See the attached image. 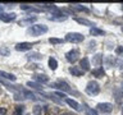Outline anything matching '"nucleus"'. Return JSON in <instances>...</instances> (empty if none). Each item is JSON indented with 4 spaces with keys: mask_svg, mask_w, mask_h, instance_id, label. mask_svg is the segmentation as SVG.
Wrapping results in <instances>:
<instances>
[{
    "mask_svg": "<svg viewBox=\"0 0 123 115\" xmlns=\"http://www.w3.org/2000/svg\"><path fill=\"white\" fill-rule=\"evenodd\" d=\"M83 40H85V36L78 32H69L65 34V41L72 42V44H78V42H82Z\"/></svg>",
    "mask_w": 123,
    "mask_h": 115,
    "instance_id": "f257e3e1",
    "label": "nucleus"
},
{
    "mask_svg": "<svg viewBox=\"0 0 123 115\" xmlns=\"http://www.w3.org/2000/svg\"><path fill=\"white\" fill-rule=\"evenodd\" d=\"M48 32V27L45 24H32L31 28L28 29V33L33 34V36H40Z\"/></svg>",
    "mask_w": 123,
    "mask_h": 115,
    "instance_id": "f03ea898",
    "label": "nucleus"
},
{
    "mask_svg": "<svg viewBox=\"0 0 123 115\" xmlns=\"http://www.w3.org/2000/svg\"><path fill=\"white\" fill-rule=\"evenodd\" d=\"M100 92V86L96 80H90L86 86V93L88 95H98Z\"/></svg>",
    "mask_w": 123,
    "mask_h": 115,
    "instance_id": "7ed1b4c3",
    "label": "nucleus"
},
{
    "mask_svg": "<svg viewBox=\"0 0 123 115\" xmlns=\"http://www.w3.org/2000/svg\"><path fill=\"white\" fill-rule=\"evenodd\" d=\"M96 107H98V110L103 114H109L113 111V105L109 102H100V104H98Z\"/></svg>",
    "mask_w": 123,
    "mask_h": 115,
    "instance_id": "20e7f679",
    "label": "nucleus"
},
{
    "mask_svg": "<svg viewBox=\"0 0 123 115\" xmlns=\"http://www.w3.org/2000/svg\"><path fill=\"white\" fill-rule=\"evenodd\" d=\"M78 56H80V50L77 49H73L71 51H68L65 54V59H67L69 63H74V61L78 60Z\"/></svg>",
    "mask_w": 123,
    "mask_h": 115,
    "instance_id": "39448f33",
    "label": "nucleus"
},
{
    "mask_svg": "<svg viewBox=\"0 0 123 115\" xmlns=\"http://www.w3.org/2000/svg\"><path fill=\"white\" fill-rule=\"evenodd\" d=\"M53 87H55V88H59V90L62 91H64V92H68V93H72V90L69 88V86L65 82H63V80H58V82L55 83H53L51 84Z\"/></svg>",
    "mask_w": 123,
    "mask_h": 115,
    "instance_id": "423d86ee",
    "label": "nucleus"
},
{
    "mask_svg": "<svg viewBox=\"0 0 123 115\" xmlns=\"http://www.w3.org/2000/svg\"><path fill=\"white\" fill-rule=\"evenodd\" d=\"M32 49V44L31 42H19L15 45V50L17 51H28Z\"/></svg>",
    "mask_w": 123,
    "mask_h": 115,
    "instance_id": "0eeeda50",
    "label": "nucleus"
},
{
    "mask_svg": "<svg viewBox=\"0 0 123 115\" xmlns=\"http://www.w3.org/2000/svg\"><path fill=\"white\" fill-rule=\"evenodd\" d=\"M15 18H17L15 13H0V21H3V22H5V23L14 21Z\"/></svg>",
    "mask_w": 123,
    "mask_h": 115,
    "instance_id": "6e6552de",
    "label": "nucleus"
},
{
    "mask_svg": "<svg viewBox=\"0 0 123 115\" xmlns=\"http://www.w3.org/2000/svg\"><path fill=\"white\" fill-rule=\"evenodd\" d=\"M90 60H88V58H82L80 61V68L82 69L83 72H87V70H90Z\"/></svg>",
    "mask_w": 123,
    "mask_h": 115,
    "instance_id": "1a4fd4ad",
    "label": "nucleus"
},
{
    "mask_svg": "<svg viewBox=\"0 0 123 115\" xmlns=\"http://www.w3.org/2000/svg\"><path fill=\"white\" fill-rule=\"evenodd\" d=\"M74 21L77 23H80V24H83V26H88V27H95V23L88 21L86 18H74Z\"/></svg>",
    "mask_w": 123,
    "mask_h": 115,
    "instance_id": "9d476101",
    "label": "nucleus"
},
{
    "mask_svg": "<svg viewBox=\"0 0 123 115\" xmlns=\"http://www.w3.org/2000/svg\"><path fill=\"white\" fill-rule=\"evenodd\" d=\"M92 74H94V77H96V78H103V77L105 75V70L103 69V67H98L96 69L92 70Z\"/></svg>",
    "mask_w": 123,
    "mask_h": 115,
    "instance_id": "9b49d317",
    "label": "nucleus"
},
{
    "mask_svg": "<svg viewBox=\"0 0 123 115\" xmlns=\"http://www.w3.org/2000/svg\"><path fill=\"white\" fill-rule=\"evenodd\" d=\"M69 72H71V74L74 75V77H80V75L83 74V70L80 67H71L69 68Z\"/></svg>",
    "mask_w": 123,
    "mask_h": 115,
    "instance_id": "f8f14e48",
    "label": "nucleus"
},
{
    "mask_svg": "<svg viewBox=\"0 0 123 115\" xmlns=\"http://www.w3.org/2000/svg\"><path fill=\"white\" fill-rule=\"evenodd\" d=\"M0 77L4 79H9V80H14L17 79V77H15L14 74H12V73H6V72H4V70H0Z\"/></svg>",
    "mask_w": 123,
    "mask_h": 115,
    "instance_id": "ddd939ff",
    "label": "nucleus"
},
{
    "mask_svg": "<svg viewBox=\"0 0 123 115\" xmlns=\"http://www.w3.org/2000/svg\"><path fill=\"white\" fill-rule=\"evenodd\" d=\"M90 33L92 34V36H104L105 34V32H104L103 29H100V28H98V27H91L90 28Z\"/></svg>",
    "mask_w": 123,
    "mask_h": 115,
    "instance_id": "4468645a",
    "label": "nucleus"
},
{
    "mask_svg": "<svg viewBox=\"0 0 123 115\" xmlns=\"http://www.w3.org/2000/svg\"><path fill=\"white\" fill-rule=\"evenodd\" d=\"M65 102H67L68 105L72 107V109H74V110H81V107H80V104L77 102L76 100H72V98H65Z\"/></svg>",
    "mask_w": 123,
    "mask_h": 115,
    "instance_id": "2eb2a0df",
    "label": "nucleus"
},
{
    "mask_svg": "<svg viewBox=\"0 0 123 115\" xmlns=\"http://www.w3.org/2000/svg\"><path fill=\"white\" fill-rule=\"evenodd\" d=\"M35 79L37 82H41V83H48L49 82V77L46 74H36L35 75Z\"/></svg>",
    "mask_w": 123,
    "mask_h": 115,
    "instance_id": "dca6fc26",
    "label": "nucleus"
},
{
    "mask_svg": "<svg viewBox=\"0 0 123 115\" xmlns=\"http://www.w3.org/2000/svg\"><path fill=\"white\" fill-rule=\"evenodd\" d=\"M71 5L72 9H74V10H78V12H86V13H88V10L86 6H82V5H80V4H69Z\"/></svg>",
    "mask_w": 123,
    "mask_h": 115,
    "instance_id": "f3484780",
    "label": "nucleus"
},
{
    "mask_svg": "<svg viewBox=\"0 0 123 115\" xmlns=\"http://www.w3.org/2000/svg\"><path fill=\"white\" fill-rule=\"evenodd\" d=\"M36 17H28V18H25V19H22V21H19V26L21 24H31V23H33V22H36Z\"/></svg>",
    "mask_w": 123,
    "mask_h": 115,
    "instance_id": "a211bd4d",
    "label": "nucleus"
},
{
    "mask_svg": "<svg viewBox=\"0 0 123 115\" xmlns=\"http://www.w3.org/2000/svg\"><path fill=\"white\" fill-rule=\"evenodd\" d=\"M21 9L22 10H28V12H40V9H37V8L35 6H31V5H27V4H21Z\"/></svg>",
    "mask_w": 123,
    "mask_h": 115,
    "instance_id": "6ab92c4d",
    "label": "nucleus"
},
{
    "mask_svg": "<svg viewBox=\"0 0 123 115\" xmlns=\"http://www.w3.org/2000/svg\"><path fill=\"white\" fill-rule=\"evenodd\" d=\"M49 68L51 69V70H55L58 68V61L55 60V58H50L49 59Z\"/></svg>",
    "mask_w": 123,
    "mask_h": 115,
    "instance_id": "aec40b11",
    "label": "nucleus"
},
{
    "mask_svg": "<svg viewBox=\"0 0 123 115\" xmlns=\"http://www.w3.org/2000/svg\"><path fill=\"white\" fill-rule=\"evenodd\" d=\"M101 60H103V55H101V54H98V55H95L94 60H92V64H95L96 67H100Z\"/></svg>",
    "mask_w": 123,
    "mask_h": 115,
    "instance_id": "412c9836",
    "label": "nucleus"
},
{
    "mask_svg": "<svg viewBox=\"0 0 123 115\" xmlns=\"http://www.w3.org/2000/svg\"><path fill=\"white\" fill-rule=\"evenodd\" d=\"M23 110H25V106H22V105H18V106H15L13 115H23Z\"/></svg>",
    "mask_w": 123,
    "mask_h": 115,
    "instance_id": "4be33fe9",
    "label": "nucleus"
},
{
    "mask_svg": "<svg viewBox=\"0 0 123 115\" xmlns=\"http://www.w3.org/2000/svg\"><path fill=\"white\" fill-rule=\"evenodd\" d=\"M27 87H31V88H35V90H42V86H40L38 83H35V82H27Z\"/></svg>",
    "mask_w": 123,
    "mask_h": 115,
    "instance_id": "5701e85b",
    "label": "nucleus"
},
{
    "mask_svg": "<svg viewBox=\"0 0 123 115\" xmlns=\"http://www.w3.org/2000/svg\"><path fill=\"white\" fill-rule=\"evenodd\" d=\"M32 113H33V115H41V113H42V107H41L40 105H35L33 109H32Z\"/></svg>",
    "mask_w": 123,
    "mask_h": 115,
    "instance_id": "b1692460",
    "label": "nucleus"
},
{
    "mask_svg": "<svg viewBox=\"0 0 123 115\" xmlns=\"http://www.w3.org/2000/svg\"><path fill=\"white\" fill-rule=\"evenodd\" d=\"M49 42H50V44H53V45H55V44H62L63 40H62V38H56V37H50Z\"/></svg>",
    "mask_w": 123,
    "mask_h": 115,
    "instance_id": "393cba45",
    "label": "nucleus"
},
{
    "mask_svg": "<svg viewBox=\"0 0 123 115\" xmlns=\"http://www.w3.org/2000/svg\"><path fill=\"white\" fill-rule=\"evenodd\" d=\"M85 110H86V113H87V115H98V113H96L95 110H92L91 107H88L86 104H85Z\"/></svg>",
    "mask_w": 123,
    "mask_h": 115,
    "instance_id": "a878e982",
    "label": "nucleus"
},
{
    "mask_svg": "<svg viewBox=\"0 0 123 115\" xmlns=\"http://www.w3.org/2000/svg\"><path fill=\"white\" fill-rule=\"evenodd\" d=\"M115 54H117L118 56H123V46H118V47L115 49Z\"/></svg>",
    "mask_w": 123,
    "mask_h": 115,
    "instance_id": "bb28decb",
    "label": "nucleus"
},
{
    "mask_svg": "<svg viewBox=\"0 0 123 115\" xmlns=\"http://www.w3.org/2000/svg\"><path fill=\"white\" fill-rule=\"evenodd\" d=\"M30 59H37V60H40V59H42V55L35 52V54H32V55H30Z\"/></svg>",
    "mask_w": 123,
    "mask_h": 115,
    "instance_id": "cd10ccee",
    "label": "nucleus"
},
{
    "mask_svg": "<svg viewBox=\"0 0 123 115\" xmlns=\"http://www.w3.org/2000/svg\"><path fill=\"white\" fill-rule=\"evenodd\" d=\"M54 95H55V96H58V97H60V98H67V97H65V93H64V92H55V93H54Z\"/></svg>",
    "mask_w": 123,
    "mask_h": 115,
    "instance_id": "c85d7f7f",
    "label": "nucleus"
},
{
    "mask_svg": "<svg viewBox=\"0 0 123 115\" xmlns=\"http://www.w3.org/2000/svg\"><path fill=\"white\" fill-rule=\"evenodd\" d=\"M0 54H3V55H8V54H9V50L8 49H0Z\"/></svg>",
    "mask_w": 123,
    "mask_h": 115,
    "instance_id": "c756f323",
    "label": "nucleus"
},
{
    "mask_svg": "<svg viewBox=\"0 0 123 115\" xmlns=\"http://www.w3.org/2000/svg\"><path fill=\"white\" fill-rule=\"evenodd\" d=\"M60 115H76V114L72 113V111H64V113H62Z\"/></svg>",
    "mask_w": 123,
    "mask_h": 115,
    "instance_id": "7c9ffc66",
    "label": "nucleus"
},
{
    "mask_svg": "<svg viewBox=\"0 0 123 115\" xmlns=\"http://www.w3.org/2000/svg\"><path fill=\"white\" fill-rule=\"evenodd\" d=\"M5 113H6V110L1 107V109H0V115H5Z\"/></svg>",
    "mask_w": 123,
    "mask_h": 115,
    "instance_id": "2f4dec72",
    "label": "nucleus"
},
{
    "mask_svg": "<svg viewBox=\"0 0 123 115\" xmlns=\"http://www.w3.org/2000/svg\"><path fill=\"white\" fill-rule=\"evenodd\" d=\"M122 115H123V105H122Z\"/></svg>",
    "mask_w": 123,
    "mask_h": 115,
    "instance_id": "473e14b6",
    "label": "nucleus"
},
{
    "mask_svg": "<svg viewBox=\"0 0 123 115\" xmlns=\"http://www.w3.org/2000/svg\"><path fill=\"white\" fill-rule=\"evenodd\" d=\"M121 29H122V32H123V27H122V28H121Z\"/></svg>",
    "mask_w": 123,
    "mask_h": 115,
    "instance_id": "72a5a7b5",
    "label": "nucleus"
}]
</instances>
